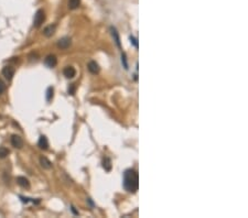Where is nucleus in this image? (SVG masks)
<instances>
[{
  "label": "nucleus",
  "instance_id": "nucleus-13",
  "mask_svg": "<svg viewBox=\"0 0 248 218\" xmlns=\"http://www.w3.org/2000/svg\"><path fill=\"white\" fill-rule=\"evenodd\" d=\"M110 31H112V34H113V38L115 39V41H116V44L117 46H118L119 49L122 48V45H120V38H119V34L118 32H117V30L115 28H110Z\"/></svg>",
  "mask_w": 248,
  "mask_h": 218
},
{
  "label": "nucleus",
  "instance_id": "nucleus-11",
  "mask_svg": "<svg viewBox=\"0 0 248 218\" xmlns=\"http://www.w3.org/2000/svg\"><path fill=\"white\" fill-rule=\"evenodd\" d=\"M55 29H56L55 24H51V25H49V27H46V28L43 30L44 35H45V36H48V38L52 36V35L54 34V32H55Z\"/></svg>",
  "mask_w": 248,
  "mask_h": 218
},
{
  "label": "nucleus",
  "instance_id": "nucleus-6",
  "mask_svg": "<svg viewBox=\"0 0 248 218\" xmlns=\"http://www.w3.org/2000/svg\"><path fill=\"white\" fill-rule=\"evenodd\" d=\"M44 63H45V65L48 67H54V66L58 64V60H56L55 55H48L44 60Z\"/></svg>",
  "mask_w": 248,
  "mask_h": 218
},
{
  "label": "nucleus",
  "instance_id": "nucleus-7",
  "mask_svg": "<svg viewBox=\"0 0 248 218\" xmlns=\"http://www.w3.org/2000/svg\"><path fill=\"white\" fill-rule=\"evenodd\" d=\"M63 74L66 78H73L76 75V71L73 66H66L63 71Z\"/></svg>",
  "mask_w": 248,
  "mask_h": 218
},
{
  "label": "nucleus",
  "instance_id": "nucleus-4",
  "mask_svg": "<svg viewBox=\"0 0 248 218\" xmlns=\"http://www.w3.org/2000/svg\"><path fill=\"white\" fill-rule=\"evenodd\" d=\"M11 144H12V147H15V148L21 149L23 147L22 138L19 137V135H13L12 137H11Z\"/></svg>",
  "mask_w": 248,
  "mask_h": 218
},
{
  "label": "nucleus",
  "instance_id": "nucleus-5",
  "mask_svg": "<svg viewBox=\"0 0 248 218\" xmlns=\"http://www.w3.org/2000/svg\"><path fill=\"white\" fill-rule=\"evenodd\" d=\"M2 75L7 78L8 80L12 79L13 75H15V68L12 66H5L2 68Z\"/></svg>",
  "mask_w": 248,
  "mask_h": 218
},
{
  "label": "nucleus",
  "instance_id": "nucleus-8",
  "mask_svg": "<svg viewBox=\"0 0 248 218\" xmlns=\"http://www.w3.org/2000/svg\"><path fill=\"white\" fill-rule=\"evenodd\" d=\"M87 68H88V71L92 74H98L99 73V65L95 61H91V62L87 64Z\"/></svg>",
  "mask_w": 248,
  "mask_h": 218
},
{
  "label": "nucleus",
  "instance_id": "nucleus-17",
  "mask_svg": "<svg viewBox=\"0 0 248 218\" xmlns=\"http://www.w3.org/2000/svg\"><path fill=\"white\" fill-rule=\"evenodd\" d=\"M53 97V87H49L46 89V100L50 101Z\"/></svg>",
  "mask_w": 248,
  "mask_h": 218
},
{
  "label": "nucleus",
  "instance_id": "nucleus-12",
  "mask_svg": "<svg viewBox=\"0 0 248 218\" xmlns=\"http://www.w3.org/2000/svg\"><path fill=\"white\" fill-rule=\"evenodd\" d=\"M40 163H41V165H42V168L46 169V170H50V169L52 168V163H51V161L48 160L45 156H41Z\"/></svg>",
  "mask_w": 248,
  "mask_h": 218
},
{
  "label": "nucleus",
  "instance_id": "nucleus-1",
  "mask_svg": "<svg viewBox=\"0 0 248 218\" xmlns=\"http://www.w3.org/2000/svg\"><path fill=\"white\" fill-rule=\"evenodd\" d=\"M124 187L129 193H136L139 187V176L137 171L129 169L124 173Z\"/></svg>",
  "mask_w": 248,
  "mask_h": 218
},
{
  "label": "nucleus",
  "instance_id": "nucleus-21",
  "mask_svg": "<svg viewBox=\"0 0 248 218\" xmlns=\"http://www.w3.org/2000/svg\"><path fill=\"white\" fill-rule=\"evenodd\" d=\"M6 90V84L3 83L2 80H0V94H2Z\"/></svg>",
  "mask_w": 248,
  "mask_h": 218
},
{
  "label": "nucleus",
  "instance_id": "nucleus-20",
  "mask_svg": "<svg viewBox=\"0 0 248 218\" xmlns=\"http://www.w3.org/2000/svg\"><path fill=\"white\" fill-rule=\"evenodd\" d=\"M129 39H130V42H131L132 44H134L135 48H138V40H137V39L135 38V36H132V35H131V36H130Z\"/></svg>",
  "mask_w": 248,
  "mask_h": 218
},
{
  "label": "nucleus",
  "instance_id": "nucleus-2",
  "mask_svg": "<svg viewBox=\"0 0 248 218\" xmlns=\"http://www.w3.org/2000/svg\"><path fill=\"white\" fill-rule=\"evenodd\" d=\"M45 20V13L42 9H39L36 12V15H34V20H33V27L34 28H39L42 25V23Z\"/></svg>",
  "mask_w": 248,
  "mask_h": 218
},
{
  "label": "nucleus",
  "instance_id": "nucleus-15",
  "mask_svg": "<svg viewBox=\"0 0 248 218\" xmlns=\"http://www.w3.org/2000/svg\"><path fill=\"white\" fill-rule=\"evenodd\" d=\"M103 166L106 171H110L112 169V161L109 158H105L104 161H103Z\"/></svg>",
  "mask_w": 248,
  "mask_h": 218
},
{
  "label": "nucleus",
  "instance_id": "nucleus-16",
  "mask_svg": "<svg viewBox=\"0 0 248 218\" xmlns=\"http://www.w3.org/2000/svg\"><path fill=\"white\" fill-rule=\"evenodd\" d=\"M9 154V150L5 147H1L0 148V159H5L7 158V156Z\"/></svg>",
  "mask_w": 248,
  "mask_h": 218
},
{
  "label": "nucleus",
  "instance_id": "nucleus-3",
  "mask_svg": "<svg viewBox=\"0 0 248 218\" xmlns=\"http://www.w3.org/2000/svg\"><path fill=\"white\" fill-rule=\"evenodd\" d=\"M70 45H71V39L67 38V36H64L58 41V48L61 49V50H66Z\"/></svg>",
  "mask_w": 248,
  "mask_h": 218
},
{
  "label": "nucleus",
  "instance_id": "nucleus-9",
  "mask_svg": "<svg viewBox=\"0 0 248 218\" xmlns=\"http://www.w3.org/2000/svg\"><path fill=\"white\" fill-rule=\"evenodd\" d=\"M17 183L23 188L30 187V182H29L28 178L24 177V176H18V177H17Z\"/></svg>",
  "mask_w": 248,
  "mask_h": 218
},
{
  "label": "nucleus",
  "instance_id": "nucleus-14",
  "mask_svg": "<svg viewBox=\"0 0 248 218\" xmlns=\"http://www.w3.org/2000/svg\"><path fill=\"white\" fill-rule=\"evenodd\" d=\"M81 5V0H68V8L74 10V9H77Z\"/></svg>",
  "mask_w": 248,
  "mask_h": 218
},
{
  "label": "nucleus",
  "instance_id": "nucleus-19",
  "mask_svg": "<svg viewBox=\"0 0 248 218\" xmlns=\"http://www.w3.org/2000/svg\"><path fill=\"white\" fill-rule=\"evenodd\" d=\"M122 64H124L125 70H128V64H127V58H126V55H125V54H122Z\"/></svg>",
  "mask_w": 248,
  "mask_h": 218
},
{
  "label": "nucleus",
  "instance_id": "nucleus-22",
  "mask_svg": "<svg viewBox=\"0 0 248 218\" xmlns=\"http://www.w3.org/2000/svg\"><path fill=\"white\" fill-rule=\"evenodd\" d=\"M71 209H72V212H73V213L75 214V215H79V212L76 211V209H75V207H74V206H72V207H71Z\"/></svg>",
  "mask_w": 248,
  "mask_h": 218
},
{
  "label": "nucleus",
  "instance_id": "nucleus-10",
  "mask_svg": "<svg viewBox=\"0 0 248 218\" xmlns=\"http://www.w3.org/2000/svg\"><path fill=\"white\" fill-rule=\"evenodd\" d=\"M38 144H39V147H40L41 149H43V150H46V149L49 148V141L45 135H41L40 138H39Z\"/></svg>",
  "mask_w": 248,
  "mask_h": 218
},
{
  "label": "nucleus",
  "instance_id": "nucleus-18",
  "mask_svg": "<svg viewBox=\"0 0 248 218\" xmlns=\"http://www.w3.org/2000/svg\"><path fill=\"white\" fill-rule=\"evenodd\" d=\"M68 94H71V95L75 94V84H71L68 86Z\"/></svg>",
  "mask_w": 248,
  "mask_h": 218
}]
</instances>
